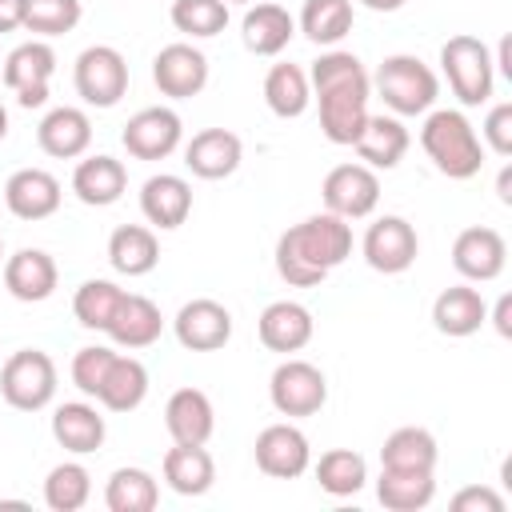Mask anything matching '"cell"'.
<instances>
[{
  "label": "cell",
  "instance_id": "47",
  "mask_svg": "<svg viewBox=\"0 0 512 512\" xmlns=\"http://www.w3.org/2000/svg\"><path fill=\"white\" fill-rule=\"evenodd\" d=\"M492 324L500 336H512V296H500L496 308H492Z\"/></svg>",
  "mask_w": 512,
  "mask_h": 512
},
{
  "label": "cell",
  "instance_id": "50",
  "mask_svg": "<svg viewBox=\"0 0 512 512\" xmlns=\"http://www.w3.org/2000/svg\"><path fill=\"white\" fill-rule=\"evenodd\" d=\"M508 48H512V44H508V36H504V40H500V52H496V60H492V64H500V72H504V76H512V60H508Z\"/></svg>",
  "mask_w": 512,
  "mask_h": 512
},
{
  "label": "cell",
  "instance_id": "13",
  "mask_svg": "<svg viewBox=\"0 0 512 512\" xmlns=\"http://www.w3.org/2000/svg\"><path fill=\"white\" fill-rule=\"evenodd\" d=\"M180 136H184L180 116L172 108H160V104L156 108H140L124 124V132H120L128 156H136V160H164V156H172L180 148Z\"/></svg>",
  "mask_w": 512,
  "mask_h": 512
},
{
  "label": "cell",
  "instance_id": "42",
  "mask_svg": "<svg viewBox=\"0 0 512 512\" xmlns=\"http://www.w3.org/2000/svg\"><path fill=\"white\" fill-rule=\"evenodd\" d=\"M172 28L192 36V40H208L220 36L228 28V4L224 0H172Z\"/></svg>",
  "mask_w": 512,
  "mask_h": 512
},
{
  "label": "cell",
  "instance_id": "34",
  "mask_svg": "<svg viewBox=\"0 0 512 512\" xmlns=\"http://www.w3.org/2000/svg\"><path fill=\"white\" fill-rule=\"evenodd\" d=\"M264 104L280 116V120H296L308 112L312 104V84L308 72L300 64H272L264 76Z\"/></svg>",
  "mask_w": 512,
  "mask_h": 512
},
{
  "label": "cell",
  "instance_id": "18",
  "mask_svg": "<svg viewBox=\"0 0 512 512\" xmlns=\"http://www.w3.org/2000/svg\"><path fill=\"white\" fill-rule=\"evenodd\" d=\"M60 180L44 168H20L4 184V204L16 220H48L60 208Z\"/></svg>",
  "mask_w": 512,
  "mask_h": 512
},
{
  "label": "cell",
  "instance_id": "32",
  "mask_svg": "<svg viewBox=\"0 0 512 512\" xmlns=\"http://www.w3.org/2000/svg\"><path fill=\"white\" fill-rule=\"evenodd\" d=\"M216 480V464L204 444H176L164 452V484L176 496H204Z\"/></svg>",
  "mask_w": 512,
  "mask_h": 512
},
{
  "label": "cell",
  "instance_id": "23",
  "mask_svg": "<svg viewBox=\"0 0 512 512\" xmlns=\"http://www.w3.org/2000/svg\"><path fill=\"white\" fill-rule=\"evenodd\" d=\"M104 332H108L120 348H148V344L160 340V332H164V316H160V308H156L148 296H140V292H124Z\"/></svg>",
  "mask_w": 512,
  "mask_h": 512
},
{
  "label": "cell",
  "instance_id": "6",
  "mask_svg": "<svg viewBox=\"0 0 512 512\" xmlns=\"http://www.w3.org/2000/svg\"><path fill=\"white\" fill-rule=\"evenodd\" d=\"M0 396L16 412H40L56 396V364L40 348H20L0 368Z\"/></svg>",
  "mask_w": 512,
  "mask_h": 512
},
{
  "label": "cell",
  "instance_id": "28",
  "mask_svg": "<svg viewBox=\"0 0 512 512\" xmlns=\"http://www.w3.org/2000/svg\"><path fill=\"white\" fill-rule=\"evenodd\" d=\"M240 36H244V48L256 52V56H276L288 48V40L296 36V20L288 8L280 4H256L244 12L240 20Z\"/></svg>",
  "mask_w": 512,
  "mask_h": 512
},
{
  "label": "cell",
  "instance_id": "22",
  "mask_svg": "<svg viewBox=\"0 0 512 512\" xmlns=\"http://www.w3.org/2000/svg\"><path fill=\"white\" fill-rule=\"evenodd\" d=\"M140 212L148 224L156 228H180L192 212V188L184 176H172V172H160V176H148L144 188H140Z\"/></svg>",
  "mask_w": 512,
  "mask_h": 512
},
{
  "label": "cell",
  "instance_id": "9",
  "mask_svg": "<svg viewBox=\"0 0 512 512\" xmlns=\"http://www.w3.org/2000/svg\"><path fill=\"white\" fill-rule=\"evenodd\" d=\"M268 396L280 416H312L328 400V380L316 364L288 356L284 364H276V372L268 380Z\"/></svg>",
  "mask_w": 512,
  "mask_h": 512
},
{
  "label": "cell",
  "instance_id": "41",
  "mask_svg": "<svg viewBox=\"0 0 512 512\" xmlns=\"http://www.w3.org/2000/svg\"><path fill=\"white\" fill-rule=\"evenodd\" d=\"M124 288H116L112 280H84L72 296V316L80 328H92V332H104L116 304H120Z\"/></svg>",
  "mask_w": 512,
  "mask_h": 512
},
{
  "label": "cell",
  "instance_id": "38",
  "mask_svg": "<svg viewBox=\"0 0 512 512\" xmlns=\"http://www.w3.org/2000/svg\"><path fill=\"white\" fill-rule=\"evenodd\" d=\"M316 480L328 496H356L368 480V464L360 452L352 448H328L320 460H316Z\"/></svg>",
  "mask_w": 512,
  "mask_h": 512
},
{
  "label": "cell",
  "instance_id": "45",
  "mask_svg": "<svg viewBox=\"0 0 512 512\" xmlns=\"http://www.w3.org/2000/svg\"><path fill=\"white\" fill-rule=\"evenodd\" d=\"M452 512H504V496H496L488 484H468L452 496Z\"/></svg>",
  "mask_w": 512,
  "mask_h": 512
},
{
  "label": "cell",
  "instance_id": "29",
  "mask_svg": "<svg viewBox=\"0 0 512 512\" xmlns=\"http://www.w3.org/2000/svg\"><path fill=\"white\" fill-rule=\"evenodd\" d=\"M408 144H412V136L396 116H368V124L352 148H356L360 164H368V168H396L404 160Z\"/></svg>",
  "mask_w": 512,
  "mask_h": 512
},
{
  "label": "cell",
  "instance_id": "37",
  "mask_svg": "<svg viewBox=\"0 0 512 512\" xmlns=\"http://www.w3.org/2000/svg\"><path fill=\"white\" fill-rule=\"evenodd\" d=\"M296 24L312 44L332 48L352 32V0H304Z\"/></svg>",
  "mask_w": 512,
  "mask_h": 512
},
{
  "label": "cell",
  "instance_id": "51",
  "mask_svg": "<svg viewBox=\"0 0 512 512\" xmlns=\"http://www.w3.org/2000/svg\"><path fill=\"white\" fill-rule=\"evenodd\" d=\"M4 136H8V108L0 104V140H4Z\"/></svg>",
  "mask_w": 512,
  "mask_h": 512
},
{
  "label": "cell",
  "instance_id": "2",
  "mask_svg": "<svg viewBox=\"0 0 512 512\" xmlns=\"http://www.w3.org/2000/svg\"><path fill=\"white\" fill-rule=\"evenodd\" d=\"M348 256H352V224L332 212L308 216L276 240V272L292 288H316Z\"/></svg>",
  "mask_w": 512,
  "mask_h": 512
},
{
  "label": "cell",
  "instance_id": "27",
  "mask_svg": "<svg viewBox=\"0 0 512 512\" xmlns=\"http://www.w3.org/2000/svg\"><path fill=\"white\" fill-rule=\"evenodd\" d=\"M488 320V304L472 284H452L432 300V324L444 336H472Z\"/></svg>",
  "mask_w": 512,
  "mask_h": 512
},
{
  "label": "cell",
  "instance_id": "24",
  "mask_svg": "<svg viewBox=\"0 0 512 512\" xmlns=\"http://www.w3.org/2000/svg\"><path fill=\"white\" fill-rule=\"evenodd\" d=\"M164 428L176 444H208V436L216 428L212 400L200 388H176L164 404Z\"/></svg>",
  "mask_w": 512,
  "mask_h": 512
},
{
  "label": "cell",
  "instance_id": "21",
  "mask_svg": "<svg viewBox=\"0 0 512 512\" xmlns=\"http://www.w3.org/2000/svg\"><path fill=\"white\" fill-rule=\"evenodd\" d=\"M36 144L44 156H56V160H76L88 152L92 144V120L84 108H72V104H60L52 108L40 128H36Z\"/></svg>",
  "mask_w": 512,
  "mask_h": 512
},
{
  "label": "cell",
  "instance_id": "12",
  "mask_svg": "<svg viewBox=\"0 0 512 512\" xmlns=\"http://www.w3.org/2000/svg\"><path fill=\"white\" fill-rule=\"evenodd\" d=\"M252 452H256V468L264 476H272V480H296L312 464L308 436L296 424H268L256 436V448Z\"/></svg>",
  "mask_w": 512,
  "mask_h": 512
},
{
  "label": "cell",
  "instance_id": "17",
  "mask_svg": "<svg viewBox=\"0 0 512 512\" xmlns=\"http://www.w3.org/2000/svg\"><path fill=\"white\" fill-rule=\"evenodd\" d=\"M240 160H244V144L228 128H204L184 144V164L200 180H224L240 168Z\"/></svg>",
  "mask_w": 512,
  "mask_h": 512
},
{
  "label": "cell",
  "instance_id": "19",
  "mask_svg": "<svg viewBox=\"0 0 512 512\" xmlns=\"http://www.w3.org/2000/svg\"><path fill=\"white\" fill-rule=\"evenodd\" d=\"M56 280H60V268L44 248H20L4 260V288L24 304L48 300L56 292Z\"/></svg>",
  "mask_w": 512,
  "mask_h": 512
},
{
  "label": "cell",
  "instance_id": "40",
  "mask_svg": "<svg viewBox=\"0 0 512 512\" xmlns=\"http://www.w3.org/2000/svg\"><path fill=\"white\" fill-rule=\"evenodd\" d=\"M84 16V4L80 0H24V24L36 40H52V36H64L80 24Z\"/></svg>",
  "mask_w": 512,
  "mask_h": 512
},
{
  "label": "cell",
  "instance_id": "8",
  "mask_svg": "<svg viewBox=\"0 0 512 512\" xmlns=\"http://www.w3.org/2000/svg\"><path fill=\"white\" fill-rule=\"evenodd\" d=\"M56 72V52L48 40H24L4 56V84L20 100V108H40L48 100V80Z\"/></svg>",
  "mask_w": 512,
  "mask_h": 512
},
{
  "label": "cell",
  "instance_id": "1",
  "mask_svg": "<svg viewBox=\"0 0 512 512\" xmlns=\"http://www.w3.org/2000/svg\"><path fill=\"white\" fill-rule=\"evenodd\" d=\"M308 84L320 100V132L332 144H356V136L368 124V92H372L364 64L340 48L320 52L312 60Z\"/></svg>",
  "mask_w": 512,
  "mask_h": 512
},
{
  "label": "cell",
  "instance_id": "14",
  "mask_svg": "<svg viewBox=\"0 0 512 512\" xmlns=\"http://www.w3.org/2000/svg\"><path fill=\"white\" fill-rule=\"evenodd\" d=\"M172 332L188 352H216L232 340V312L220 300L196 296L176 312Z\"/></svg>",
  "mask_w": 512,
  "mask_h": 512
},
{
  "label": "cell",
  "instance_id": "30",
  "mask_svg": "<svg viewBox=\"0 0 512 512\" xmlns=\"http://www.w3.org/2000/svg\"><path fill=\"white\" fill-rule=\"evenodd\" d=\"M108 264L120 276H148L160 264V240L144 224H120L108 236Z\"/></svg>",
  "mask_w": 512,
  "mask_h": 512
},
{
  "label": "cell",
  "instance_id": "39",
  "mask_svg": "<svg viewBox=\"0 0 512 512\" xmlns=\"http://www.w3.org/2000/svg\"><path fill=\"white\" fill-rule=\"evenodd\" d=\"M88 496H92V476L76 460H64L44 476V504L52 512H80Z\"/></svg>",
  "mask_w": 512,
  "mask_h": 512
},
{
  "label": "cell",
  "instance_id": "20",
  "mask_svg": "<svg viewBox=\"0 0 512 512\" xmlns=\"http://www.w3.org/2000/svg\"><path fill=\"white\" fill-rule=\"evenodd\" d=\"M256 332H260V344H264L268 352L292 356V352H300V348L312 340L316 324H312V312H308L304 304H296V300H272V304L260 312Z\"/></svg>",
  "mask_w": 512,
  "mask_h": 512
},
{
  "label": "cell",
  "instance_id": "35",
  "mask_svg": "<svg viewBox=\"0 0 512 512\" xmlns=\"http://www.w3.org/2000/svg\"><path fill=\"white\" fill-rule=\"evenodd\" d=\"M436 436L428 428H396L380 448V468H412V472H436Z\"/></svg>",
  "mask_w": 512,
  "mask_h": 512
},
{
  "label": "cell",
  "instance_id": "36",
  "mask_svg": "<svg viewBox=\"0 0 512 512\" xmlns=\"http://www.w3.org/2000/svg\"><path fill=\"white\" fill-rule=\"evenodd\" d=\"M108 512H152L160 504V484L144 468H116L104 484Z\"/></svg>",
  "mask_w": 512,
  "mask_h": 512
},
{
  "label": "cell",
  "instance_id": "3",
  "mask_svg": "<svg viewBox=\"0 0 512 512\" xmlns=\"http://www.w3.org/2000/svg\"><path fill=\"white\" fill-rule=\"evenodd\" d=\"M420 148L428 152L436 172H444L448 180H472L484 164V144H480L476 128L468 124V116L456 108L428 112V120L420 128Z\"/></svg>",
  "mask_w": 512,
  "mask_h": 512
},
{
  "label": "cell",
  "instance_id": "43",
  "mask_svg": "<svg viewBox=\"0 0 512 512\" xmlns=\"http://www.w3.org/2000/svg\"><path fill=\"white\" fill-rule=\"evenodd\" d=\"M112 348H104V344H88V348H80L76 356H72V384L84 392V396H96V388H100V380H104V372H108V364H112Z\"/></svg>",
  "mask_w": 512,
  "mask_h": 512
},
{
  "label": "cell",
  "instance_id": "15",
  "mask_svg": "<svg viewBox=\"0 0 512 512\" xmlns=\"http://www.w3.org/2000/svg\"><path fill=\"white\" fill-rule=\"evenodd\" d=\"M152 80L164 96L172 100H188V96H200L204 84H208V56L192 44H168L156 52L152 60Z\"/></svg>",
  "mask_w": 512,
  "mask_h": 512
},
{
  "label": "cell",
  "instance_id": "49",
  "mask_svg": "<svg viewBox=\"0 0 512 512\" xmlns=\"http://www.w3.org/2000/svg\"><path fill=\"white\" fill-rule=\"evenodd\" d=\"M364 8H372V12H396V8H404L408 0H360Z\"/></svg>",
  "mask_w": 512,
  "mask_h": 512
},
{
  "label": "cell",
  "instance_id": "7",
  "mask_svg": "<svg viewBox=\"0 0 512 512\" xmlns=\"http://www.w3.org/2000/svg\"><path fill=\"white\" fill-rule=\"evenodd\" d=\"M72 84L84 104L92 108H116L120 96L128 92V60L112 44H92L76 56Z\"/></svg>",
  "mask_w": 512,
  "mask_h": 512
},
{
  "label": "cell",
  "instance_id": "5",
  "mask_svg": "<svg viewBox=\"0 0 512 512\" xmlns=\"http://www.w3.org/2000/svg\"><path fill=\"white\" fill-rule=\"evenodd\" d=\"M440 68L448 76V88L452 96L464 104V108H476L492 96V84H496V64H492V52L484 40L460 32V36H448L444 48H440Z\"/></svg>",
  "mask_w": 512,
  "mask_h": 512
},
{
  "label": "cell",
  "instance_id": "53",
  "mask_svg": "<svg viewBox=\"0 0 512 512\" xmlns=\"http://www.w3.org/2000/svg\"><path fill=\"white\" fill-rule=\"evenodd\" d=\"M0 256H4V240H0Z\"/></svg>",
  "mask_w": 512,
  "mask_h": 512
},
{
  "label": "cell",
  "instance_id": "4",
  "mask_svg": "<svg viewBox=\"0 0 512 512\" xmlns=\"http://www.w3.org/2000/svg\"><path fill=\"white\" fill-rule=\"evenodd\" d=\"M376 92L396 116H424L440 96V80L420 56L396 52L376 68Z\"/></svg>",
  "mask_w": 512,
  "mask_h": 512
},
{
  "label": "cell",
  "instance_id": "25",
  "mask_svg": "<svg viewBox=\"0 0 512 512\" xmlns=\"http://www.w3.org/2000/svg\"><path fill=\"white\" fill-rule=\"evenodd\" d=\"M128 188V168L116 156H84L72 172V192L88 204V208H108L124 196Z\"/></svg>",
  "mask_w": 512,
  "mask_h": 512
},
{
  "label": "cell",
  "instance_id": "33",
  "mask_svg": "<svg viewBox=\"0 0 512 512\" xmlns=\"http://www.w3.org/2000/svg\"><path fill=\"white\" fill-rule=\"evenodd\" d=\"M436 496L432 472H412V468H380L376 480V500L388 512H420Z\"/></svg>",
  "mask_w": 512,
  "mask_h": 512
},
{
  "label": "cell",
  "instance_id": "48",
  "mask_svg": "<svg viewBox=\"0 0 512 512\" xmlns=\"http://www.w3.org/2000/svg\"><path fill=\"white\" fill-rule=\"evenodd\" d=\"M496 192H500V204H512V168H508V164L500 168V180H496Z\"/></svg>",
  "mask_w": 512,
  "mask_h": 512
},
{
  "label": "cell",
  "instance_id": "16",
  "mask_svg": "<svg viewBox=\"0 0 512 512\" xmlns=\"http://www.w3.org/2000/svg\"><path fill=\"white\" fill-rule=\"evenodd\" d=\"M504 260H508L504 236H500L496 228H484V224L464 228V232L456 236V244H452V268H456L464 280H476V284L496 280V276L504 272Z\"/></svg>",
  "mask_w": 512,
  "mask_h": 512
},
{
  "label": "cell",
  "instance_id": "10",
  "mask_svg": "<svg viewBox=\"0 0 512 512\" xmlns=\"http://www.w3.org/2000/svg\"><path fill=\"white\" fill-rule=\"evenodd\" d=\"M324 208L340 220H364L380 204V176L368 164H336L324 176Z\"/></svg>",
  "mask_w": 512,
  "mask_h": 512
},
{
  "label": "cell",
  "instance_id": "31",
  "mask_svg": "<svg viewBox=\"0 0 512 512\" xmlns=\"http://www.w3.org/2000/svg\"><path fill=\"white\" fill-rule=\"evenodd\" d=\"M148 396V368L136 360V356H112L100 388H96V400L108 408V412H132L140 408Z\"/></svg>",
  "mask_w": 512,
  "mask_h": 512
},
{
  "label": "cell",
  "instance_id": "46",
  "mask_svg": "<svg viewBox=\"0 0 512 512\" xmlns=\"http://www.w3.org/2000/svg\"><path fill=\"white\" fill-rule=\"evenodd\" d=\"M24 24V0H0V32H12Z\"/></svg>",
  "mask_w": 512,
  "mask_h": 512
},
{
  "label": "cell",
  "instance_id": "26",
  "mask_svg": "<svg viewBox=\"0 0 512 512\" xmlns=\"http://www.w3.org/2000/svg\"><path fill=\"white\" fill-rule=\"evenodd\" d=\"M52 436H56V444H60L64 452L88 456V452H96V448L104 444L108 424H104V416H100L92 404L68 400V404H60V408L52 412Z\"/></svg>",
  "mask_w": 512,
  "mask_h": 512
},
{
  "label": "cell",
  "instance_id": "44",
  "mask_svg": "<svg viewBox=\"0 0 512 512\" xmlns=\"http://www.w3.org/2000/svg\"><path fill=\"white\" fill-rule=\"evenodd\" d=\"M480 136H484L480 144H488L496 156H508V152H512V104H508V100H500V104L488 108Z\"/></svg>",
  "mask_w": 512,
  "mask_h": 512
},
{
  "label": "cell",
  "instance_id": "11",
  "mask_svg": "<svg viewBox=\"0 0 512 512\" xmlns=\"http://www.w3.org/2000/svg\"><path fill=\"white\" fill-rule=\"evenodd\" d=\"M360 248H364L368 268H376L384 276H396V272H408L416 264L420 236H416V228L404 216H380L376 224H368Z\"/></svg>",
  "mask_w": 512,
  "mask_h": 512
},
{
  "label": "cell",
  "instance_id": "52",
  "mask_svg": "<svg viewBox=\"0 0 512 512\" xmlns=\"http://www.w3.org/2000/svg\"><path fill=\"white\" fill-rule=\"evenodd\" d=\"M224 4H252V0H224Z\"/></svg>",
  "mask_w": 512,
  "mask_h": 512
}]
</instances>
